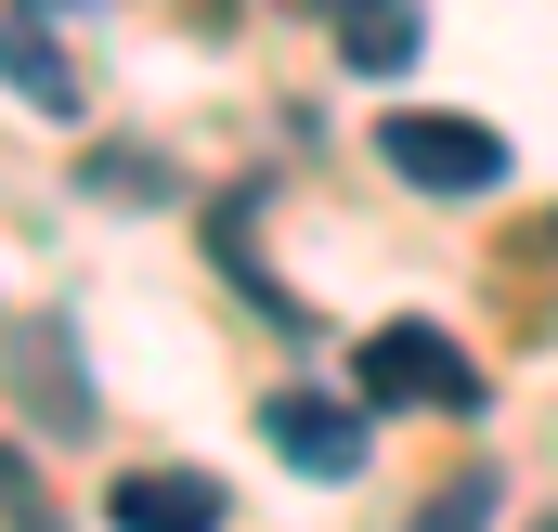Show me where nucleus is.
<instances>
[{"label": "nucleus", "mask_w": 558, "mask_h": 532, "mask_svg": "<svg viewBox=\"0 0 558 532\" xmlns=\"http://www.w3.org/2000/svg\"><path fill=\"white\" fill-rule=\"evenodd\" d=\"M390 169L416 182V195H494L507 182V131H481V118H441V105H390Z\"/></svg>", "instance_id": "nucleus-1"}, {"label": "nucleus", "mask_w": 558, "mask_h": 532, "mask_svg": "<svg viewBox=\"0 0 558 532\" xmlns=\"http://www.w3.org/2000/svg\"><path fill=\"white\" fill-rule=\"evenodd\" d=\"M351 377H364V402H428V415H468V402H481V364H468L441 325H377V338L351 351Z\"/></svg>", "instance_id": "nucleus-2"}, {"label": "nucleus", "mask_w": 558, "mask_h": 532, "mask_svg": "<svg viewBox=\"0 0 558 532\" xmlns=\"http://www.w3.org/2000/svg\"><path fill=\"white\" fill-rule=\"evenodd\" d=\"M260 428H274V455L299 468V481H351V468H364V415H351L338 390H274Z\"/></svg>", "instance_id": "nucleus-3"}, {"label": "nucleus", "mask_w": 558, "mask_h": 532, "mask_svg": "<svg viewBox=\"0 0 558 532\" xmlns=\"http://www.w3.org/2000/svg\"><path fill=\"white\" fill-rule=\"evenodd\" d=\"M105 520H118V532H221L234 494H221L208 468H131V481L105 494Z\"/></svg>", "instance_id": "nucleus-4"}, {"label": "nucleus", "mask_w": 558, "mask_h": 532, "mask_svg": "<svg viewBox=\"0 0 558 532\" xmlns=\"http://www.w3.org/2000/svg\"><path fill=\"white\" fill-rule=\"evenodd\" d=\"M325 26H338V52L364 65V78H403L416 65V0H312Z\"/></svg>", "instance_id": "nucleus-5"}, {"label": "nucleus", "mask_w": 558, "mask_h": 532, "mask_svg": "<svg viewBox=\"0 0 558 532\" xmlns=\"http://www.w3.org/2000/svg\"><path fill=\"white\" fill-rule=\"evenodd\" d=\"M13 377H26V402H39V428H92V377L65 364L52 325H13Z\"/></svg>", "instance_id": "nucleus-6"}, {"label": "nucleus", "mask_w": 558, "mask_h": 532, "mask_svg": "<svg viewBox=\"0 0 558 532\" xmlns=\"http://www.w3.org/2000/svg\"><path fill=\"white\" fill-rule=\"evenodd\" d=\"M0 65H13V78H26V92L52 105V118H78V78H65V52H52L39 26H0Z\"/></svg>", "instance_id": "nucleus-7"}, {"label": "nucleus", "mask_w": 558, "mask_h": 532, "mask_svg": "<svg viewBox=\"0 0 558 532\" xmlns=\"http://www.w3.org/2000/svg\"><path fill=\"white\" fill-rule=\"evenodd\" d=\"M416 532H494V468H454V481L416 507Z\"/></svg>", "instance_id": "nucleus-8"}, {"label": "nucleus", "mask_w": 558, "mask_h": 532, "mask_svg": "<svg viewBox=\"0 0 558 532\" xmlns=\"http://www.w3.org/2000/svg\"><path fill=\"white\" fill-rule=\"evenodd\" d=\"M546 532H558V520H546Z\"/></svg>", "instance_id": "nucleus-9"}]
</instances>
